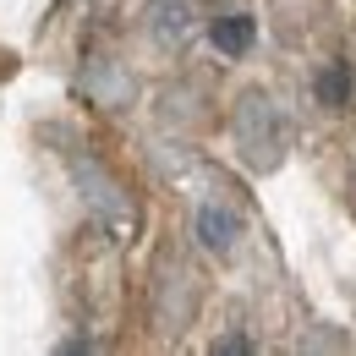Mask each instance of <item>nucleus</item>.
<instances>
[{
  "instance_id": "f257e3e1",
  "label": "nucleus",
  "mask_w": 356,
  "mask_h": 356,
  "mask_svg": "<svg viewBox=\"0 0 356 356\" xmlns=\"http://www.w3.org/2000/svg\"><path fill=\"white\" fill-rule=\"evenodd\" d=\"M236 143H241V159L252 170H274L280 165L285 137H280V115H274V104H268L264 93H247L241 99V110H236Z\"/></svg>"
},
{
  "instance_id": "f03ea898",
  "label": "nucleus",
  "mask_w": 356,
  "mask_h": 356,
  "mask_svg": "<svg viewBox=\"0 0 356 356\" xmlns=\"http://www.w3.org/2000/svg\"><path fill=\"white\" fill-rule=\"evenodd\" d=\"M312 93H318V104H323V110H351V99H356V72L346 66V60H329V66H318Z\"/></svg>"
},
{
  "instance_id": "7ed1b4c3",
  "label": "nucleus",
  "mask_w": 356,
  "mask_h": 356,
  "mask_svg": "<svg viewBox=\"0 0 356 356\" xmlns=\"http://www.w3.org/2000/svg\"><path fill=\"white\" fill-rule=\"evenodd\" d=\"M252 33H258L252 17H220V22L209 28V39H214L225 55H247V49H252Z\"/></svg>"
},
{
  "instance_id": "20e7f679",
  "label": "nucleus",
  "mask_w": 356,
  "mask_h": 356,
  "mask_svg": "<svg viewBox=\"0 0 356 356\" xmlns=\"http://www.w3.org/2000/svg\"><path fill=\"white\" fill-rule=\"evenodd\" d=\"M236 230H241V225H236V214H225V209H214V203H209V209L197 214V236H203V241H209L214 252H230Z\"/></svg>"
}]
</instances>
